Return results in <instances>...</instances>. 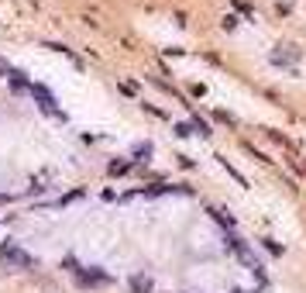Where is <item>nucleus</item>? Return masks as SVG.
Wrapping results in <instances>:
<instances>
[{
	"label": "nucleus",
	"mask_w": 306,
	"mask_h": 293,
	"mask_svg": "<svg viewBox=\"0 0 306 293\" xmlns=\"http://www.w3.org/2000/svg\"><path fill=\"white\" fill-rule=\"evenodd\" d=\"M0 259L11 262V266H18V269H31V266H35V259L24 255L21 249H14V245H4V249H0Z\"/></svg>",
	"instance_id": "f257e3e1"
},
{
	"label": "nucleus",
	"mask_w": 306,
	"mask_h": 293,
	"mask_svg": "<svg viewBox=\"0 0 306 293\" xmlns=\"http://www.w3.org/2000/svg\"><path fill=\"white\" fill-rule=\"evenodd\" d=\"M11 73H14V69H11V66H7V62L0 59V76H11Z\"/></svg>",
	"instance_id": "7ed1b4c3"
},
{
	"label": "nucleus",
	"mask_w": 306,
	"mask_h": 293,
	"mask_svg": "<svg viewBox=\"0 0 306 293\" xmlns=\"http://www.w3.org/2000/svg\"><path fill=\"white\" fill-rule=\"evenodd\" d=\"M28 93H31V97L38 100V104L45 107V111H48V114H58V111H55V100H52V93H48L45 86H38V83H31V86H28Z\"/></svg>",
	"instance_id": "f03ea898"
}]
</instances>
